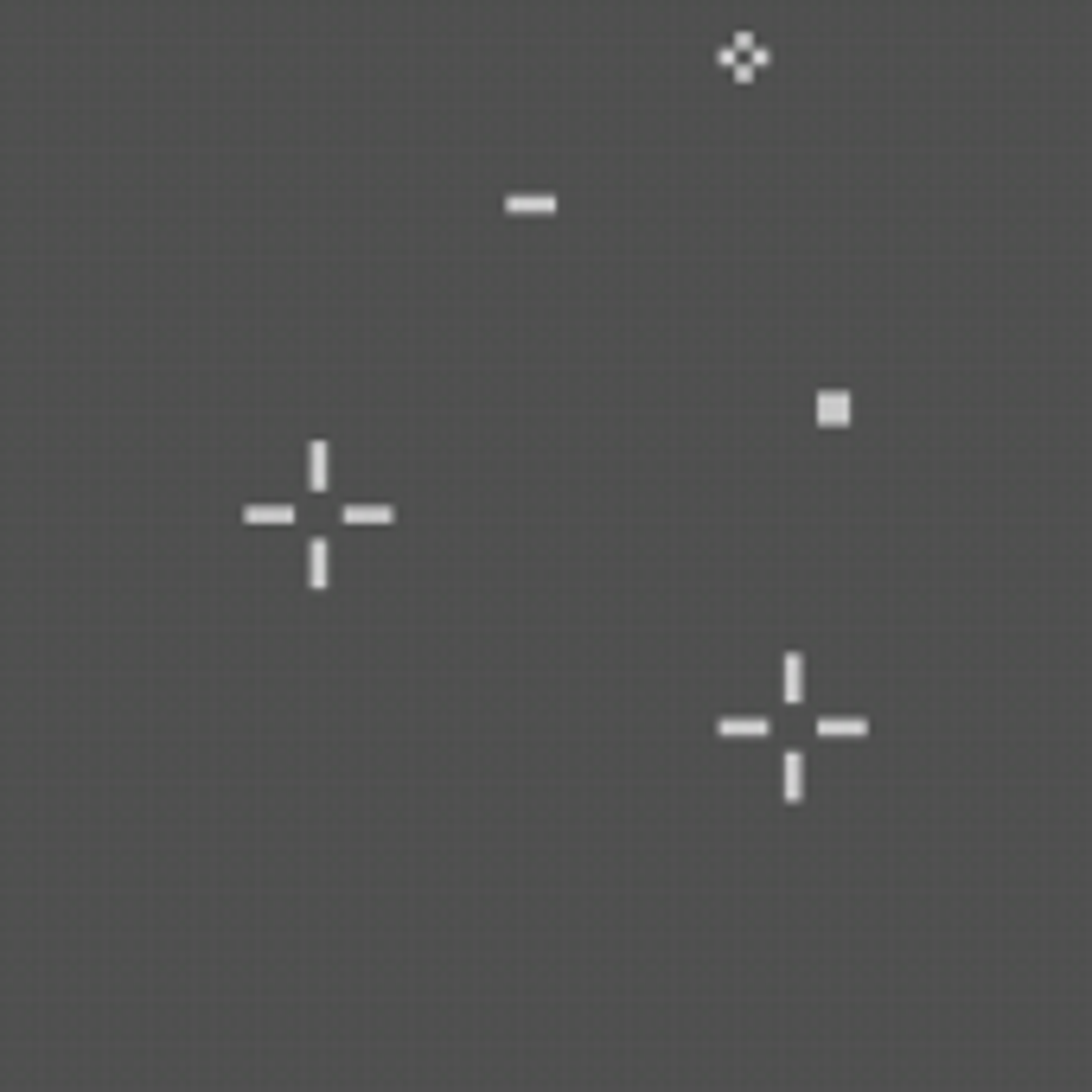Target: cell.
Returning a JSON list of instances; mask_svg holds the SVG:
<instances>
[{
	"label": "cell",
	"mask_w": 1092,
	"mask_h": 1092,
	"mask_svg": "<svg viewBox=\"0 0 1092 1092\" xmlns=\"http://www.w3.org/2000/svg\"><path fill=\"white\" fill-rule=\"evenodd\" d=\"M327 556H332L327 537H307V588H314V595L327 588Z\"/></svg>",
	"instance_id": "obj_8"
},
{
	"label": "cell",
	"mask_w": 1092,
	"mask_h": 1092,
	"mask_svg": "<svg viewBox=\"0 0 1092 1092\" xmlns=\"http://www.w3.org/2000/svg\"><path fill=\"white\" fill-rule=\"evenodd\" d=\"M849 409H856V402H849V390H818V422H825V428H843Z\"/></svg>",
	"instance_id": "obj_3"
},
{
	"label": "cell",
	"mask_w": 1092,
	"mask_h": 1092,
	"mask_svg": "<svg viewBox=\"0 0 1092 1092\" xmlns=\"http://www.w3.org/2000/svg\"><path fill=\"white\" fill-rule=\"evenodd\" d=\"M766 728H773L766 716H722V722H716V735H766Z\"/></svg>",
	"instance_id": "obj_10"
},
{
	"label": "cell",
	"mask_w": 1092,
	"mask_h": 1092,
	"mask_svg": "<svg viewBox=\"0 0 1092 1092\" xmlns=\"http://www.w3.org/2000/svg\"><path fill=\"white\" fill-rule=\"evenodd\" d=\"M779 665H786V671H779V696H786V703H799V696H805V652H786Z\"/></svg>",
	"instance_id": "obj_5"
},
{
	"label": "cell",
	"mask_w": 1092,
	"mask_h": 1092,
	"mask_svg": "<svg viewBox=\"0 0 1092 1092\" xmlns=\"http://www.w3.org/2000/svg\"><path fill=\"white\" fill-rule=\"evenodd\" d=\"M301 511L281 505V498H268V505H243V524H294Z\"/></svg>",
	"instance_id": "obj_7"
},
{
	"label": "cell",
	"mask_w": 1092,
	"mask_h": 1092,
	"mask_svg": "<svg viewBox=\"0 0 1092 1092\" xmlns=\"http://www.w3.org/2000/svg\"><path fill=\"white\" fill-rule=\"evenodd\" d=\"M818 735H825V741H862V735H869V722H862V716H818Z\"/></svg>",
	"instance_id": "obj_6"
},
{
	"label": "cell",
	"mask_w": 1092,
	"mask_h": 1092,
	"mask_svg": "<svg viewBox=\"0 0 1092 1092\" xmlns=\"http://www.w3.org/2000/svg\"><path fill=\"white\" fill-rule=\"evenodd\" d=\"M505 211L511 218H549V211H562L556 192H505Z\"/></svg>",
	"instance_id": "obj_1"
},
{
	"label": "cell",
	"mask_w": 1092,
	"mask_h": 1092,
	"mask_svg": "<svg viewBox=\"0 0 1092 1092\" xmlns=\"http://www.w3.org/2000/svg\"><path fill=\"white\" fill-rule=\"evenodd\" d=\"M390 518H397V505H384V498H371V505H358V498L339 505V524H352V531L358 524H390Z\"/></svg>",
	"instance_id": "obj_2"
},
{
	"label": "cell",
	"mask_w": 1092,
	"mask_h": 1092,
	"mask_svg": "<svg viewBox=\"0 0 1092 1092\" xmlns=\"http://www.w3.org/2000/svg\"><path fill=\"white\" fill-rule=\"evenodd\" d=\"M779 792H786V799H805V754L799 748L779 754Z\"/></svg>",
	"instance_id": "obj_4"
},
{
	"label": "cell",
	"mask_w": 1092,
	"mask_h": 1092,
	"mask_svg": "<svg viewBox=\"0 0 1092 1092\" xmlns=\"http://www.w3.org/2000/svg\"><path fill=\"white\" fill-rule=\"evenodd\" d=\"M307 485H314V492L327 485V441H320V435L307 441Z\"/></svg>",
	"instance_id": "obj_9"
}]
</instances>
